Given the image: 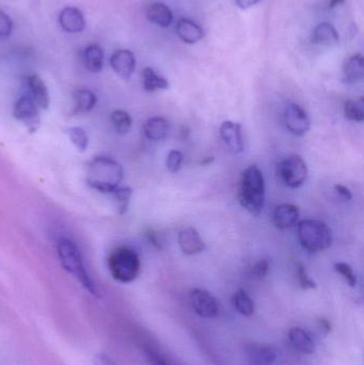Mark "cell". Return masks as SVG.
Instances as JSON below:
<instances>
[{"instance_id":"cell-31","label":"cell","mask_w":364,"mask_h":365,"mask_svg":"<svg viewBox=\"0 0 364 365\" xmlns=\"http://www.w3.org/2000/svg\"><path fill=\"white\" fill-rule=\"evenodd\" d=\"M334 270L344 278L346 283L350 287H355L357 285V277H356L355 272H354L353 268L350 267L347 263L338 262V263L334 264Z\"/></svg>"},{"instance_id":"cell-11","label":"cell","mask_w":364,"mask_h":365,"mask_svg":"<svg viewBox=\"0 0 364 365\" xmlns=\"http://www.w3.org/2000/svg\"><path fill=\"white\" fill-rule=\"evenodd\" d=\"M220 136L223 142L233 154L244 151V137L241 125L236 122L225 121L220 126Z\"/></svg>"},{"instance_id":"cell-25","label":"cell","mask_w":364,"mask_h":365,"mask_svg":"<svg viewBox=\"0 0 364 365\" xmlns=\"http://www.w3.org/2000/svg\"><path fill=\"white\" fill-rule=\"evenodd\" d=\"M142 84L146 92H155L169 88V82L165 77L157 74L153 69L146 68L142 71Z\"/></svg>"},{"instance_id":"cell-2","label":"cell","mask_w":364,"mask_h":365,"mask_svg":"<svg viewBox=\"0 0 364 365\" xmlns=\"http://www.w3.org/2000/svg\"><path fill=\"white\" fill-rule=\"evenodd\" d=\"M239 201L241 207L251 215L258 216L265 205V181L262 171L257 166L246 168L241 175Z\"/></svg>"},{"instance_id":"cell-9","label":"cell","mask_w":364,"mask_h":365,"mask_svg":"<svg viewBox=\"0 0 364 365\" xmlns=\"http://www.w3.org/2000/svg\"><path fill=\"white\" fill-rule=\"evenodd\" d=\"M189 303L193 311L200 317L214 319L218 315V303L216 301V298L205 290H193L189 295Z\"/></svg>"},{"instance_id":"cell-6","label":"cell","mask_w":364,"mask_h":365,"mask_svg":"<svg viewBox=\"0 0 364 365\" xmlns=\"http://www.w3.org/2000/svg\"><path fill=\"white\" fill-rule=\"evenodd\" d=\"M277 175L286 186L300 188L308 177V167L300 156L291 155L277 165Z\"/></svg>"},{"instance_id":"cell-4","label":"cell","mask_w":364,"mask_h":365,"mask_svg":"<svg viewBox=\"0 0 364 365\" xmlns=\"http://www.w3.org/2000/svg\"><path fill=\"white\" fill-rule=\"evenodd\" d=\"M112 278L121 283H130L137 279L141 262L136 250L130 247H118L112 250L107 260Z\"/></svg>"},{"instance_id":"cell-33","label":"cell","mask_w":364,"mask_h":365,"mask_svg":"<svg viewBox=\"0 0 364 365\" xmlns=\"http://www.w3.org/2000/svg\"><path fill=\"white\" fill-rule=\"evenodd\" d=\"M295 266L297 268L298 280H300V285L304 290L316 289V284L311 278L309 277L308 272H306V267L304 264L300 262H296Z\"/></svg>"},{"instance_id":"cell-21","label":"cell","mask_w":364,"mask_h":365,"mask_svg":"<svg viewBox=\"0 0 364 365\" xmlns=\"http://www.w3.org/2000/svg\"><path fill=\"white\" fill-rule=\"evenodd\" d=\"M146 19L162 28H168L173 21V13L163 3H154L146 10Z\"/></svg>"},{"instance_id":"cell-5","label":"cell","mask_w":364,"mask_h":365,"mask_svg":"<svg viewBox=\"0 0 364 365\" xmlns=\"http://www.w3.org/2000/svg\"><path fill=\"white\" fill-rule=\"evenodd\" d=\"M297 235L302 248L312 253L324 251L332 244L331 229L325 222L315 219L300 221Z\"/></svg>"},{"instance_id":"cell-20","label":"cell","mask_w":364,"mask_h":365,"mask_svg":"<svg viewBox=\"0 0 364 365\" xmlns=\"http://www.w3.org/2000/svg\"><path fill=\"white\" fill-rule=\"evenodd\" d=\"M291 344L302 354L311 355L315 350V343L308 332L300 327H293L288 331Z\"/></svg>"},{"instance_id":"cell-27","label":"cell","mask_w":364,"mask_h":365,"mask_svg":"<svg viewBox=\"0 0 364 365\" xmlns=\"http://www.w3.org/2000/svg\"><path fill=\"white\" fill-rule=\"evenodd\" d=\"M344 116L348 121L361 123L364 121V98L347 100L344 104Z\"/></svg>"},{"instance_id":"cell-23","label":"cell","mask_w":364,"mask_h":365,"mask_svg":"<svg viewBox=\"0 0 364 365\" xmlns=\"http://www.w3.org/2000/svg\"><path fill=\"white\" fill-rule=\"evenodd\" d=\"M83 60L90 72L100 73L104 68V51L100 45H88L83 53Z\"/></svg>"},{"instance_id":"cell-8","label":"cell","mask_w":364,"mask_h":365,"mask_svg":"<svg viewBox=\"0 0 364 365\" xmlns=\"http://www.w3.org/2000/svg\"><path fill=\"white\" fill-rule=\"evenodd\" d=\"M284 123L295 136H304L311 127V122L306 110L296 103H291L284 110Z\"/></svg>"},{"instance_id":"cell-41","label":"cell","mask_w":364,"mask_h":365,"mask_svg":"<svg viewBox=\"0 0 364 365\" xmlns=\"http://www.w3.org/2000/svg\"><path fill=\"white\" fill-rule=\"evenodd\" d=\"M344 3V0H330L329 7L331 9L333 8L338 7V6L342 5Z\"/></svg>"},{"instance_id":"cell-17","label":"cell","mask_w":364,"mask_h":365,"mask_svg":"<svg viewBox=\"0 0 364 365\" xmlns=\"http://www.w3.org/2000/svg\"><path fill=\"white\" fill-rule=\"evenodd\" d=\"M364 77V61L361 54L353 55L343 64V82L354 84L361 82Z\"/></svg>"},{"instance_id":"cell-24","label":"cell","mask_w":364,"mask_h":365,"mask_svg":"<svg viewBox=\"0 0 364 365\" xmlns=\"http://www.w3.org/2000/svg\"><path fill=\"white\" fill-rule=\"evenodd\" d=\"M73 98H74V109H73L74 114H87L96 107L98 103L96 94L88 89H79L75 91Z\"/></svg>"},{"instance_id":"cell-26","label":"cell","mask_w":364,"mask_h":365,"mask_svg":"<svg viewBox=\"0 0 364 365\" xmlns=\"http://www.w3.org/2000/svg\"><path fill=\"white\" fill-rule=\"evenodd\" d=\"M233 305L244 317H251L254 313V303L245 290L239 289L232 297Z\"/></svg>"},{"instance_id":"cell-32","label":"cell","mask_w":364,"mask_h":365,"mask_svg":"<svg viewBox=\"0 0 364 365\" xmlns=\"http://www.w3.org/2000/svg\"><path fill=\"white\" fill-rule=\"evenodd\" d=\"M184 156L181 152L177 150H172L167 156V169L171 173H177L181 170L182 163H183Z\"/></svg>"},{"instance_id":"cell-16","label":"cell","mask_w":364,"mask_h":365,"mask_svg":"<svg viewBox=\"0 0 364 365\" xmlns=\"http://www.w3.org/2000/svg\"><path fill=\"white\" fill-rule=\"evenodd\" d=\"M27 84L31 91V98L37 104V107L44 110L49 109L51 98L46 84L43 82L42 78L37 74L29 75Z\"/></svg>"},{"instance_id":"cell-40","label":"cell","mask_w":364,"mask_h":365,"mask_svg":"<svg viewBox=\"0 0 364 365\" xmlns=\"http://www.w3.org/2000/svg\"><path fill=\"white\" fill-rule=\"evenodd\" d=\"M260 0H236V5L241 9H248V8L253 7L257 5Z\"/></svg>"},{"instance_id":"cell-29","label":"cell","mask_w":364,"mask_h":365,"mask_svg":"<svg viewBox=\"0 0 364 365\" xmlns=\"http://www.w3.org/2000/svg\"><path fill=\"white\" fill-rule=\"evenodd\" d=\"M110 195H112V198L116 201L119 214H125L128 212V206H130L132 189L130 187H118Z\"/></svg>"},{"instance_id":"cell-15","label":"cell","mask_w":364,"mask_h":365,"mask_svg":"<svg viewBox=\"0 0 364 365\" xmlns=\"http://www.w3.org/2000/svg\"><path fill=\"white\" fill-rule=\"evenodd\" d=\"M246 355L251 362L257 365L272 364L277 358V353L272 346L263 343H250L246 345Z\"/></svg>"},{"instance_id":"cell-7","label":"cell","mask_w":364,"mask_h":365,"mask_svg":"<svg viewBox=\"0 0 364 365\" xmlns=\"http://www.w3.org/2000/svg\"><path fill=\"white\" fill-rule=\"evenodd\" d=\"M13 116L31 134L37 133L41 125L39 107L31 96H21L17 100L13 109Z\"/></svg>"},{"instance_id":"cell-10","label":"cell","mask_w":364,"mask_h":365,"mask_svg":"<svg viewBox=\"0 0 364 365\" xmlns=\"http://www.w3.org/2000/svg\"><path fill=\"white\" fill-rule=\"evenodd\" d=\"M110 66L120 78L128 80L136 69V59L128 49H119L110 57Z\"/></svg>"},{"instance_id":"cell-12","label":"cell","mask_w":364,"mask_h":365,"mask_svg":"<svg viewBox=\"0 0 364 365\" xmlns=\"http://www.w3.org/2000/svg\"><path fill=\"white\" fill-rule=\"evenodd\" d=\"M59 24L61 28L69 33H83L86 28V21L83 12L75 7H67L61 11Z\"/></svg>"},{"instance_id":"cell-38","label":"cell","mask_w":364,"mask_h":365,"mask_svg":"<svg viewBox=\"0 0 364 365\" xmlns=\"http://www.w3.org/2000/svg\"><path fill=\"white\" fill-rule=\"evenodd\" d=\"M334 190L336 191V193L341 197L343 200L350 201L353 199V195H352V191L347 188V187L344 186V185L338 184L334 186Z\"/></svg>"},{"instance_id":"cell-14","label":"cell","mask_w":364,"mask_h":365,"mask_svg":"<svg viewBox=\"0 0 364 365\" xmlns=\"http://www.w3.org/2000/svg\"><path fill=\"white\" fill-rule=\"evenodd\" d=\"M300 208L296 205L281 204L276 207L272 215V222L279 230H286L296 224L300 219Z\"/></svg>"},{"instance_id":"cell-1","label":"cell","mask_w":364,"mask_h":365,"mask_svg":"<svg viewBox=\"0 0 364 365\" xmlns=\"http://www.w3.org/2000/svg\"><path fill=\"white\" fill-rule=\"evenodd\" d=\"M123 168L108 156H96L87 165V184L105 195H112L123 181Z\"/></svg>"},{"instance_id":"cell-34","label":"cell","mask_w":364,"mask_h":365,"mask_svg":"<svg viewBox=\"0 0 364 365\" xmlns=\"http://www.w3.org/2000/svg\"><path fill=\"white\" fill-rule=\"evenodd\" d=\"M144 238H146V240L152 246L155 247L156 249H164V247H165V238H164V236L158 231L154 230V229H148L144 232Z\"/></svg>"},{"instance_id":"cell-18","label":"cell","mask_w":364,"mask_h":365,"mask_svg":"<svg viewBox=\"0 0 364 365\" xmlns=\"http://www.w3.org/2000/svg\"><path fill=\"white\" fill-rule=\"evenodd\" d=\"M175 31L180 39L187 44H195L205 37L203 29L197 23L188 19H179Z\"/></svg>"},{"instance_id":"cell-35","label":"cell","mask_w":364,"mask_h":365,"mask_svg":"<svg viewBox=\"0 0 364 365\" xmlns=\"http://www.w3.org/2000/svg\"><path fill=\"white\" fill-rule=\"evenodd\" d=\"M269 269V263L267 260H260L254 263V265L251 266L249 270V275L254 279H262L267 275Z\"/></svg>"},{"instance_id":"cell-19","label":"cell","mask_w":364,"mask_h":365,"mask_svg":"<svg viewBox=\"0 0 364 365\" xmlns=\"http://www.w3.org/2000/svg\"><path fill=\"white\" fill-rule=\"evenodd\" d=\"M312 42L318 46H336L340 42L339 33L331 24L320 23L313 30Z\"/></svg>"},{"instance_id":"cell-39","label":"cell","mask_w":364,"mask_h":365,"mask_svg":"<svg viewBox=\"0 0 364 365\" xmlns=\"http://www.w3.org/2000/svg\"><path fill=\"white\" fill-rule=\"evenodd\" d=\"M96 363L98 365H116L114 360L107 355L100 354L96 356Z\"/></svg>"},{"instance_id":"cell-37","label":"cell","mask_w":364,"mask_h":365,"mask_svg":"<svg viewBox=\"0 0 364 365\" xmlns=\"http://www.w3.org/2000/svg\"><path fill=\"white\" fill-rule=\"evenodd\" d=\"M146 357L152 365H171L169 361L166 360L165 357L158 354L157 351L153 350L152 348L146 349Z\"/></svg>"},{"instance_id":"cell-3","label":"cell","mask_w":364,"mask_h":365,"mask_svg":"<svg viewBox=\"0 0 364 365\" xmlns=\"http://www.w3.org/2000/svg\"><path fill=\"white\" fill-rule=\"evenodd\" d=\"M57 252H58L59 260H60L63 269L74 276L78 280L79 283L82 284L83 287L88 291L93 297H102L101 290L91 279L85 267L82 253L79 251L76 244L67 238H62L57 244Z\"/></svg>"},{"instance_id":"cell-13","label":"cell","mask_w":364,"mask_h":365,"mask_svg":"<svg viewBox=\"0 0 364 365\" xmlns=\"http://www.w3.org/2000/svg\"><path fill=\"white\" fill-rule=\"evenodd\" d=\"M180 248L186 256H195L200 252L205 251V244L202 240L199 232L195 228H184L180 231Z\"/></svg>"},{"instance_id":"cell-30","label":"cell","mask_w":364,"mask_h":365,"mask_svg":"<svg viewBox=\"0 0 364 365\" xmlns=\"http://www.w3.org/2000/svg\"><path fill=\"white\" fill-rule=\"evenodd\" d=\"M67 134H69L71 142L79 152L84 153L87 151L89 145V138L85 130L78 127V126H75V127H71L70 130H67Z\"/></svg>"},{"instance_id":"cell-28","label":"cell","mask_w":364,"mask_h":365,"mask_svg":"<svg viewBox=\"0 0 364 365\" xmlns=\"http://www.w3.org/2000/svg\"><path fill=\"white\" fill-rule=\"evenodd\" d=\"M112 123L119 135H126L132 128V118L124 110H114L112 114Z\"/></svg>"},{"instance_id":"cell-36","label":"cell","mask_w":364,"mask_h":365,"mask_svg":"<svg viewBox=\"0 0 364 365\" xmlns=\"http://www.w3.org/2000/svg\"><path fill=\"white\" fill-rule=\"evenodd\" d=\"M13 29V21L9 15L0 10V37H7L11 35Z\"/></svg>"},{"instance_id":"cell-22","label":"cell","mask_w":364,"mask_h":365,"mask_svg":"<svg viewBox=\"0 0 364 365\" xmlns=\"http://www.w3.org/2000/svg\"><path fill=\"white\" fill-rule=\"evenodd\" d=\"M169 123L165 118L153 116L146 120L144 125V136L152 141H160L165 139L169 133Z\"/></svg>"}]
</instances>
